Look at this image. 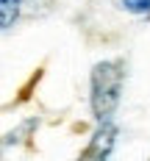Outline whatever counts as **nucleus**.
<instances>
[{"instance_id": "obj_2", "label": "nucleus", "mask_w": 150, "mask_h": 161, "mask_svg": "<svg viewBox=\"0 0 150 161\" xmlns=\"http://www.w3.org/2000/svg\"><path fill=\"white\" fill-rule=\"evenodd\" d=\"M117 125L108 119V122H100V128L92 133V139H89V145L83 147L81 158L78 161H108L111 156V150L117 145Z\"/></svg>"}, {"instance_id": "obj_1", "label": "nucleus", "mask_w": 150, "mask_h": 161, "mask_svg": "<svg viewBox=\"0 0 150 161\" xmlns=\"http://www.w3.org/2000/svg\"><path fill=\"white\" fill-rule=\"evenodd\" d=\"M122 80H125V67L119 58L111 61H97L92 67V78H89V103L92 114L97 122H108L114 117L119 97H122Z\"/></svg>"}, {"instance_id": "obj_4", "label": "nucleus", "mask_w": 150, "mask_h": 161, "mask_svg": "<svg viewBox=\"0 0 150 161\" xmlns=\"http://www.w3.org/2000/svg\"><path fill=\"white\" fill-rule=\"evenodd\" d=\"M125 11L131 14H139V17H150V0H119Z\"/></svg>"}, {"instance_id": "obj_3", "label": "nucleus", "mask_w": 150, "mask_h": 161, "mask_svg": "<svg viewBox=\"0 0 150 161\" xmlns=\"http://www.w3.org/2000/svg\"><path fill=\"white\" fill-rule=\"evenodd\" d=\"M19 8L22 0H0V31H8L19 19Z\"/></svg>"}]
</instances>
